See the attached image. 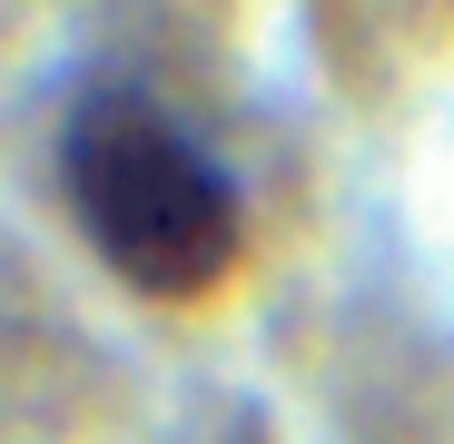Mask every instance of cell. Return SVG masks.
<instances>
[{
  "mask_svg": "<svg viewBox=\"0 0 454 444\" xmlns=\"http://www.w3.org/2000/svg\"><path fill=\"white\" fill-rule=\"evenodd\" d=\"M59 198L90 257L148 307H198L247 257V198L227 159L148 80H90L69 99Z\"/></svg>",
  "mask_w": 454,
  "mask_h": 444,
  "instance_id": "cell-1",
  "label": "cell"
}]
</instances>
